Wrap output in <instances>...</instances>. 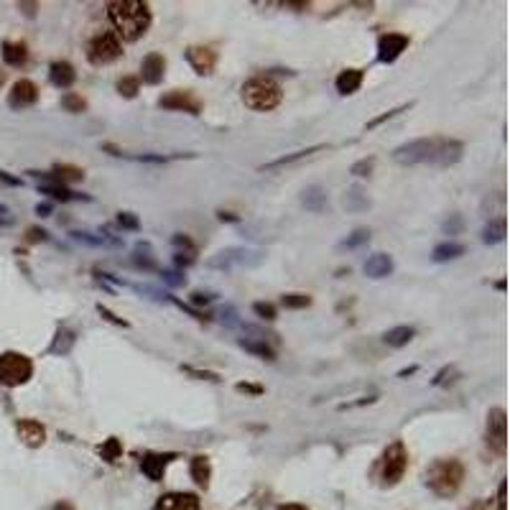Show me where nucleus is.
<instances>
[{
    "instance_id": "obj_2",
    "label": "nucleus",
    "mask_w": 510,
    "mask_h": 510,
    "mask_svg": "<svg viewBox=\"0 0 510 510\" xmlns=\"http://www.w3.org/2000/svg\"><path fill=\"white\" fill-rule=\"evenodd\" d=\"M108 18L120 41H138L151 28V8L140 0H115L108 3Z\"/></svg>"
},
{
    "instance_id": "obj_45",
    "label": "nucleus",
    "mask_w": 510,
    "mask_h": 510,
    "mask_svg": "<svg viewBox=\"0 0 510 510\" xmlns=\"http://www.w3.org/2000/svg\"><path fill=\"white\" fill-rule=\"evenodd\" d=\"M118 225L123 230H140V220L133 212H118Z\"/></svg>"
},
{
    "instance_id": "obj_37",
    "label": "nucleus",
    "mask_w": 510,
    "mask_h": 510,
    "mask_svg": "<svg viewBox=\"0 0 510 510\" xmlns=\"http://www.w3.org/2000/svg\"><path fill=\"white\" fill-rule=\"evenodd\" d=\"M368 242H370V230L357 227L352 235H347V240H342V245H339V248L355 250V248H360V245H368Z\"/></svg>"
},
{
    "instance_id": "obj_36",
    "label": "nucleus",
    "mask_w": 510,
    "mask_h": 510,
    "mask_svg": "<svg viewBox=\"0 0 510 510\" xmlns=\"http://www.w3.org/2000/svg\"><path fill=\"white\" fill-rule=\"evenodd\" d=\"M115 87H118V92H120L123 97L133 100V97L138 95V89H140V79H138V76H120Z\"/></svg>"
},
{
    "instance_id": "obj_18",
    "label": "nucleus",
    "mask_w": 510,
    "mask_h": 510,
    "mask_svg": "<svg viewBox=\"0 0 510 510\" xmlns=\"http://www.w3.org/2000/svg\"><path fill=\"white\" fill-rule=\"evenodd\" d=\"M38 191H41V194H46L49 199H54V202H92V197H87V194H79V191L67 189V186L57 184V181H46V184L38 186Z\"/></svg>"
},
{
    "instance_id": "obj_22",
    "label": "nucleus",
    "mask_w": 510,
    "mask_h": 510,
    "mask_svg": "<svg viewBox=\"0 0 510 510\" xmlns=\"http://www.w3.org/2000/svg\"><path fill=\"white\" fill-rule=\"evenodd\" d=\"M319 151H327L324 143H319V146H312V148H301V151H293V153H288V156H280V159H276V161H268V164L261 166V171H276V169H283V166H288V164L309 159V156H314V153H319Z\"/></svg>"
},
{
    "instance_id": "obj_16",
    "label": "nucleus",
    "mask_w": 510,
    "mask_h": 510,
    "mask_svg": "<svg viewBox=\"0 0 510 510\" xmlns=\"http://www.w3.org/2000/svg\"><path fill=\"white\" fill-rule=\"evenodd\" d=\"M164 74H166V59H164V54H159V51L148 54V57L140 62V76L138 79H143V82L151 84V87H156V84L164 82Z\"/></svg>"
},
{
    "instance_id": "obj_40",
    "label": "nucleus",
    "mask_w": 510,
    "mask_h": 510,
    "mask_svg": "<svg viewBox=\"0 0 510 510\" xmlns=\"http://www.w3.org/2000/svg\"><path fill=\"white\" fill-rule=\"evenodd\" d=\"M62 108L67 110V113H82V110L87 108V102L76 95V92H67V95L62 97Z\"/></svg>"
},
{
    "instance_id": "obj_31",
    "label": "nucleus",
    "mask_w": 510,
    "mask_h": 510,
    "mask_svg": "<svg viewBox=\"0 0 510 510\" xmlns=\"http://www.w3.org/2000/svg\"><path fill=\"white\" fill-rule=\"evenodd\" d=\"M74 342H76L74 332L67 329V327H59L57 337H54V342H51L49 352H51V355H69L72 347H74Z\"/></svg>"
},
{
    "instance_id": "obj_5",
    "label": "nucleus",
    "mask_w": 510,
    "mask_h": 510,
    "mask_svg": "<svg viewBox=\"0 0 510 510\" xmlns=\"http://www.w3.org/2000/svg\"><path fill=\"white\" fill-rule=\"evenodd\" d=\"M33 378V363L31 357H26L23 352H3L0 355V382L8 388H18L23 382Z\"/></svg>"
},
{
    "instance_id": "obj_34",
    "label": "nucleus",
    "mask_w": 510,
    "mask_h": 510,
    "mask_svg": "<svg viewBox=\"0 0 510 510\" xmlns=\"http://www.w3.org/2000/svg\"><path fill=\"white\" fill-rule=\"evenodd\" d=\"M133 263L138 268H143V271H156V258L151 255V248H148L146 242H140L138 248L133 250Z\"/></svg>"
},
{
    "instance_id": "obj_19",
    "label": "nucleus",
    "mask_w": 510,
    "mask_h": 510,
    "mask_svg": "<svg viewBox=\"0 0 510 510\" xmlns=\"http://www.w3.org/2000/svg\"><path fill=\"white\" fill-rule=\"evenodd\" d=\"M49 79H51V84H54V87L69 89L72 84L76 82V72H74V67H72L69 62L59 59V62H51V67H49Z\"/></svg>"
},
{
    "instance_id": "obj_12",
    "label": "nucleus",
    "mask_w": 510,
    "mask_h": 510,
    "mask_svg": "<svg viewBox=\"0 0 510 510\" xmlns=\"http://www.w3.org/2000/svg\"><path fill=\"white\" fill-rule=\"evenodd\" d=\"M176 457H178L176 452H146V454H140V462H138L140 472H143L151 482H161V480H164L166 467L171 465Z\"/></svg>"
},
{
    "instance_id": "obj_21",
    "label": "nucleus",
    "mask_w": 510,
    "mask_h": 510,
    "mask_svg": "<svg viewBox=\"0 0 510 510\" xmlns=\"http://www.w3.org/2000/svg\"><path fill=\"white\" fill-rule=\"evenodd\" d=\"M393 273V258L388 253H375L365 261V276L368 278H388Z\"/></svg>"
},
{
    "instance_id": "obj_9",
    "label": "nucleus",
    "mask_w": 510,
    "mask_h": 510,
    "mask_svg": "<svg viewBox=\"0 0 510 510\" xmlns=\"http://www.w3.org/2000/svg\"><path fill=\"white\" fill-rule=\"evenodd\" d=\"M159 108L174 110V113H186V115H202V100L189 89H174L159 97Z\"/></svg>"
},
{
    "instance_id": "obj_60",
    "label": "nucleus",
    "mask_w": 510,
    "mask_h": 510,
    "mask_svg": "<svg viewBox=\"0 0 510 510\" xmlns=\"http://www.w3.org/2000/svg\"><path fill=\"white\" fill-rule=\"evenodd\" d=\"M102 151H110V153H113V156H118V159H120V156H123V151H120V148H118V146H113V143H105V146H102Z\"/></svg>"
},
{
    "instance_id": "obj_49",
    "label": "nucleus",
    "mask_w": 510,
    "mask_h": 510,
    "mask_svg": "<svg viewBox=\"0 0 510 510\" xmlns=\"http://www.w3.org/2000/svg\"><path fill=\"white\" fill-rule=\"evenodd\" d=\"M235 390H237V393H248V395H255V398H258V395H263V393H266V388H263V385H255V382H237V385H235Z\"/></svg>"
},
{
    "instance_id": "obj_62",
    "label": "nucleus",
    "mask_w": 510,
    "mask_h": 510,
    "mask_svg": "<svg viewBox=\"0 0 510 510\" xmlns=\"http://www.w3.org/2000/svg\"><path fill=\"white\" fill-rule=\"evenodd\" d=\"M54 510H74V505H72L69 500H62V503L54 505Z\"/></svg>"
},
{
    "instance_id": "obj_55",
    "label": "nucleus",
    "mask_w": 510,
    "mask_h": 510,
    "mask_svg": "<svg viewBox=\"0 0 510 510\" xmlns=\"http://www.w3.org/2000/svg\"><path fill=\"white\" fill-rule=\"evenodd\" d=\"M0 181H3V184H8V186H21V184H23L18 176H11L8 171H0Z\"/></svg>"
},
{
    "instance_id": "obj_43",
    "label": "nucleus",
    "mask_w": 510,
    "mask_h": 510,
    "mask_svg": "<svg viewBox=\"0 0 510 510\" xmlns=\"http://www.w3.org/2000/svg\"><path fill=\"white\" fill-rule=\"evenodd\" d=\"M253 312L258 314L261 319H266V322H273L276 314H278V312H276V306L268 304V301H255V304H253Z\"/></svg>"
},
{
    "instance_id": "obj_17",
    "label": "nucleus",
    "mask_w": 510,
    "mask_h": 510,
    "mask_svg": "<svg viewBox=\"0 0 510 510\" xmlns=\"http://www.w3.org/2000/svg\"><path fill=\"white\" fill-rule=\"evenodd\" d=\"M16 431H18V439L23 441L26 446H31V449H38V446L46 441V429L33 419L16 421Z\"/></svg>"
},
{
    "instance_id": "obj_52",
    "label": "nucleus",
    "mask_w": 510,
    "mask_h": 510,
    "mask_svg": "<svg viewBox=\"0 0 510 510\" xmlns=\"http://www.w3.org/2000/svg\"><path fill=\"white\" fill-rule=\"evenodd\" d=\"M16 225V215L8 210L6 204H0V227H13Z\"/></svg>"
},
{
    "instance_id": "obj_26",
    "label": "nucleus",
    "mask_w": 510,
    "mask_h": 510,
    "mask_svg": "<svg viewBox=\"0 0 510 510\" xmlns=\"http://www.w3.org/2000/svg\"><path fill=\"white\" fill-rule=\"evenodd\" d=\"M465 245L462 242H454V240H444L439 242L436 248H434L431 253V261L434 263H446V261H457V258H462L465 255Z\"/></svg>"
},
{
    "instance_id": "obj_1",
    "label": "nucleus",
    "mask_w": 510,
    "mask_h": 510,
    "mask_svg": "<svg viewBox=\"0 0 510 510\" xmlns=\"http://www.w3.org/2000/svg\"><path fill=\"white\" fill-rule=\"evenodd\" d=\"M390 156H393L395 164L401 166L429 164L436 166V169H449V166L462 161L465 143L457 138H446V135H429V138L408 140V143L395 148Z\"/></svg>"
},
{
    "instance_id": "obj_64",
    "label": "nucleus",
    "mask_w": 510,
    "mask_h": 510,
    "mask_svg": "<svg viewBox=\"0 0 510 510\" xmlns=\"http://www.w3.org/2000/svg\"><path fill=\"white\" fill-rule=\"evenodd\" d=\"M416 370H419V368H416V365H414V368H406V370H401V373H398V378H406V375H414Z\"/></svg>"
},
{
    "instance_id": "obj_35",
    "label": "nucleus",
    "mask_w": 510,
    "mask_h": 510,
    "mask_svg": "<svg viewBox=\"0 0 510 510\" xmlns=\"http://www.w3.org/2000/svg\"><path fill=\"white\" fill-rule=\"evenodd\" d=\"M280 306H286V309H306V306H312V296L309 293H283L280 296Z\"/></svg>"
},
{
    "instance_id": "obj_41",
    "label": "nucleus",
    "mask_w": 510,
    "mask_h": 510,
    "mask_svg": "<svg viewBox=\"0 0 510 510\" xmlns=\"http://www.w3.org/2000/svg\"><path fill=\"white\" fill-rule=\"evenodd\" d=\"M373 169H375V159L370 156V159L355 161V164L350 166V174H352V176H370V174H373Z\"/></svg>"
},
{
    "instance_id": "obj_63",
    "label": "nucleus",
    "mask_w": 510,
    "mask_h": 510,
    "mask_svg": "<svg viewBox=\"0 0 510 510\" xmlns=\"http://www.w3.org/2000/svg\"><path fill=\"white\" fill-rule=\"evenodd\" d=\"M278 510H309V508H304V505H296V503H288V505H280Z\"/></svg>"
},
{
    "instance_id": "obj_58",
    "label": "nucleus",
    "mask_w": 510,
    "mask_h": 510,
    "mask_svg": "<svg viewBox=\"0 0 510 510\" xmlns=\"http://www.w3.org/2000/svg\"><path fill=\"white\" fill-rule=\"evenodd\" d=\"M217 217H220L222 222H240V217L232 215V212H217Z\"/></svg>"
},
{
    "instance_id": "obj_7",
    "label": "nucleus",
    "mask_w": 510,
    "mask_h": 510,
    "mask_svg": "<svg viewBox=\"0 0 510 510\" xmlns=\"http://www.w3.org/2000/svg\"><path fill=\"white\" fill-rule=\"evenodd\" d=\"M123 57V41L113 31L97 33L87 46V59L92 67H108Z\"/></svg>"
},
{
    "instance_id": "obj_20",
    "label": "nucleus",
    "mask_w": 510,
    "mask_h": 510,
    "mask_svg": "<svg viewBox=\"0 0 510 510\" xmlns=\"http://www.w3.org/2000/svg\"><path fill=\"white\" fill-rule=\"evenodd\" d=\"M266 337H271V334H263V332H261L258 337H242L240 339V347L245 352H250V355L261 357V360H268V363H273V360H276V350L266 342Z\"/></svg>"
},
{
    "instance_id": "obj_54",
    "label": "nucleus",
    "mask_w": 510,
    "mask_h": 510,
    "mask_svg": "<svg viewBox=\"0 0 510 510\" xmlns=\"http://www.w3.org/2000/svg\"><path fill=\"white\" fill-rule=\"evenodd\" d=\"M44 240H49V232H46V230L28 227V242H44Z\"/></svg>"
},
{
    "instance_id": "obj_28",
    "label": "nucleus",
    "mask_w": 510,
    "mask_h": 510,
    "mask_svg": "<svg viewBox=\"0 0 510 510\" xmlns=\"http://www.w3.org/2000/svg\"><path fill=\"white\" fill-rule=\"evenodd\" d=\"M505 235H508V222H505V217H495V220H490V222L482 227V242L484 245L503 242Z\"/></svg>"
},
{
    "instance_id": "obj_56",
    "label": "nucleus",
    "mask_w": 510,
    "mask_h": 510,
    "mask_svg": "<svg viewBox=\"0 0 510 510\" xmlns=\"http://www.w3.org/2000/svg\"><path fill=\"white\" fill-rule=\"evenodd\" d=\"M505 487H508V484H505V480L497 484V510H508V508H505Z\"/></svg>"
},
{
    "instance_id": "obj_30",
    "label": "nucleus",
    "mask_w": 510,
    "mask_h": 510,
    "mask_svg": "<svg viewBox=\"0 0 510 510\" xmlns=\"http://www.w3.org/2000/svg\"><path fill=\"white\" fill-rule=\"evenodd\" d=\"M51 178L57 181V184H67V181H82L84 178V169L79 166H72V164H54L51 169Z\"/></svg>"
},
{
    "instance_id": "obj_13",
    "label": "nucleus",
    "mask_w": 510,
    "mask_h": 510,
    "mask_svg": "<svg viewBox=\"0 0 510 510\" xmlns=\"http://www.w3.org/2000/svg\"><path fill=\"white\" fill-rule=\"evenodd\" d=\"M38 102V87L31 79H18L8 92V108L11 110H26Z\"/></svg>"
},
{
    "instance_id": "obj_15",
    "label": "nucleus",
    "mask_w": 510,
    "mask_h": 510,
    "mask_svg": "<svg viewBox=\"0 0 510 510\" xmlns=\"http://www.w3.org/2000/svg\"><path fill=\"white\" fill-rule=\"evenodd\" d=\"M153 510H202V503L191 492H166L156 500Z\"/></svg>"
},
{
    "instance_id": "obj_32",
    "label": "nucleus",
    "mask_w": 510,
    "mask_h": 510,
    "mask_svg": "<svg viewBox=\"0 0 510 510\" xmlns=\"http://www.w3.org/2000/svg\"><path fill=\"white\" fill-rule=\"evenodd\" d=\"M342 204H344V210H347V212H363V210H368V207H370V199H368V194H365L363 189L352 186V189L344 191Z\"/></svg>"
},
{
    "instance_id": "obj_29",
    "label": "nucleus",
    "mask_w": 510,
    "mask_h": 510,
    "mask_svg": "<svg viewBox=\"0 0 510 510\" xmlns=\"http://www.w3.org/2000/svg\"><path fill=\"white\" fill-rule=\"evenodd\" d=\"M416 337V329L408 324H401V327H393V329H388L385 334H382V342L388 344V347H403V344H408L411 339Z\"/></svg>"
},
{
    "instance_id": "obj_61",
    "label": "nucleus",
    "mask_w": 510,
    "mask_h": 510,
    "mask_svg": "<svg viewBox=\"0 0 510 510\" xmlns=\"http://www.w3.org/2000/svg\"><path fill=\"white\" fill-rule=\"evenodd\" d=\"M467 510H490V508H487V503H484V500H475V503H472Z\"/></svg>"
},
{
    "instance_id": "obj_25",
    "label": "nucleus",
    "mask_w": 510,
    "mask_h": 510,
    "mask_svg": "<svg viewBox=\"0 0 510 510\" xmlns=\"http://www.w3.org/2000/svg\"><path fill=\"white\" fill-rule=\"evenodd\" d=\"M301 204H304L309 212H314V215H322V212L327 210V191L319 184L306 186V189L301 191Z\"/></svg>"
},
{
    "instance_id": "obj_46",
    "label": "nucleus",
    "mask_w": 510,
    "mask_h": 510,
    "mask_svg": "<svg viewBox=\"0 0 510 510\" xmlns=\"http://www.w3.org/2000/svg\"><path fill=\"white\" fill-rule=\"evenodd\" d=\"M97 314H100V317H102V319H108L110 324H115V327H130V324H128V322H125V319H120V317H115V314H113V312H110L108 306H102V304H97Z\"/></svg>"
},
{
    "instance_id": "obj_42",
    "label": "nucleus",
    "mask_w": 510,
    "mask_h": 510,
    "mask_svg": "<svg viewBox=\"0 0 510 510\" xmlns=\"http://www.w3.org/2000/svg\"><path fill=\"white\" fill-rule=\"evenodd\" d=\"M171 242L178 248V253H189V255H197V245H194V240H191L189 235H181V232H176V235L171 237Z\"/></svg>"
},
{
    "instance_id": "obj_6",
    "label": "nucleus",
    "mask_w": 510,
    "mask_h": 510,
    "mask_svg": "<svg viewBox=\"0 0 510 510\" xmlns=\"http://www.w3.org/2000/svg\"><path fill=\"white\" fill-rule=\"evenodd\" d=\"M408 470V449L403 441H393V444H388V449L382 452L380 457V480L382 484H388V487H393V484H398L403 480V475H406Z\"/></svg>"
},
{
    "instance_id": "obj_14",
    "label": "nucleus",
    "mask_w": 510,
    "mask_h": 510,
    "mask_svg": "<svg viewBox=\"0 0 510 510\" xmlns=\"http://www.w3.org/2000/svg\"><path fill=\"white\" fill-rule=\"evenodd\" d=\"M186 62H189V67L197 74H212L217 67V51L212 49V46H189V49L184 51Z\"/></svg>"
},
{
    "instance_id": "obj_39",
    "label": "nucleus",
    "mask_w": 510,
    "mask_h": 510,
    "mask_svg": "<svg viewBox=\"0 0 510 510\" xmlns=\"http://www.w3.org/2000/svg\"><path fill=\"white\" fill-rule=\"evenodd\" d=\"M408 108H411V102H403V105H398V108H393V110H388V113L378 115V118H373V120H370L368 125H365V130H373V128L382 125V123H385V120H390V118H395V115L406 113Z\"/></svg>"
},
{
    "instance_id": "obj_3",
    "label": "nucleus",
    "mask_w": 510,
    "mask_h": 510,
    "mask_svg": "<svg viewBox=\"0 0 510 510\" xmlns=\"http://www.w3.org/2000/svg\"><path fill=\"white\" fill-rule=\"evenodd\" d=\"M465 482V465L454 457L436 459L426 470V487L436 497H454Z\"/></svg>"
},
{
    "instance_id": "obj_24",
    "label": "nucleus",
    "mask_w": 510,
    "mask_h": 510,
    "mask_svg": "<svg viewBox=\"0 0 510 510\" xmlns=\"http://www.w3.org/2000/svg\"><path fill=\"white\" fill-rule=\"evenodd\" d=\"M0 54H3V62L8 67H26V62H28V46L23 41H3Z\"/></svg>"
},
{
    "instance_id": "obj_50",
    "label": "nucleus",
    "mask_w": 510,
    "mask_h": 510,
    "mask_svg": "<svg viewBox=\"0 0 510 510\" xmlns=\"http://www.w3.org/2000/svg\"><path fill=\"white\" fill-rule=\"evenodd\" d=\"M120 159H133L140 164H166L169 156H151V153H143V156H120Z\"/></svg>"
},
{
    "instance_id": "obj_44",
    "label": "nucleus",
    "mask_w": 510,
    "mask_h": 510,
    "mask_svg": "<svg viewBox=\"0 0 510 510\" xmlns=\"http://www.w3.org/2000/svg\"><path fill=\"white\" fill-rule=\"evenodd\" d=\"M217 299V293H210V291H194L189 296V301H191V309H197V306H207V304H212V301Z\"/></svg>"
},
{
    "instance_id": "obj_33",
    "label": "nucleus",
    "mask_w": 510,
    "mask_h": 510,
    "mask_svg": "<svg viewBox=\"0 0 510 510\" xmlns=\"http://www.w3.org/2000/svg\"><path fill=\"white\" fill-rule=\"evenodd\" d=\"M97 452H100V457L105 459L108 465H115V462L123 457V444H120V439L110 436L108 441H102V446L97 449Z\"/></svg>"
},
{
    "instance_id": "obj_47",
    "label": "nucleus",
    "mask_w": 510,
    "mask_h": 510,
    "mask_svg": "<svg viewBox=\"0 0 510 510\" xmlns=\"http://www.w3.org/2000/svg\"><path fill=\"white\" fill-rule=\"evenodd\" d=\"M181 370H184V373H189V375H194V378H199V380H212V382H217L220 380V375H217V373H210V370H197V368H189V365H181Z\"/></svg>"
},
{
    "instance_id": "obj_57",
    "label": "nucleus",
    "mask_w": 510,
    "mask_h": 510,
    "mask_svg": "<svg viewBox=\"0 0 510 510\" xmlns=\"http://www.w3.org/2000/svg\"><path fill=\"white\" fill-rule=\"evenodd\" d=\"M446 375H454V368H444V370H439L436 373V378L431 380V385H441V382L446 380Z\"/></svg>"
},
{
    "instance_id": "obj_38",
    "label": "nucleus",
    "mask_w": 510,
    "mask_h": 510,
    "mask_svg": "<svg viewBox=\"0 0 510 510\" xmlns=\"http://www.w3.org/2000/svg\"><path fill=\"white\" fill-rule=\"evenodd\" d=\"M462 230H465V220H462V215H449L444 222H441V232L449 235V237L459 235Z\"/></svg>"
},
{
    "instance_id": "obj_51",
    "label": "nucleus",
    "mask_w": 510,
    "mask_h": 510,
    "mask_svg": "<svg viewBox=\"0 0 510 510\" xmlns=\"http://www.w3.org/2000/svg\"><path fill=\"white\" fill-rule=\"evenodd\" d=\"M217 317H220V322H222V324H227V327H235L237 324V312L232 309V306H225V309L217 314Z\"/></svg>"
},
{
    "instance_id": "obj_11",
    "label": "nucleus",
    "mask_w": 510,
    "mask_h": 510,
    "mask_svg": "<svg viewBox=\"0 0 510 510\" xmlns=\"http://www.w3.org/2000/svg\"><path fill=\"white\" fill-rule=\"evenodd\" d=\"M411 38L406 33H382L378 38V62L380 64H393L401 59V54L408 49Z\"/></svg>"
},
{
    "instance_id": "obj_10",
    "label": "nucleus",
    "mask_w": 510,
    "mask_h": 510,
    "mask_svg": "<svg viewBox=\"0 0 510 510\" xmlns=\"http://www.w3.org/2000/svg\"><path fill=\"white\" fill-rule=\"evenodd\" d=\"M505 426H508V419H505L503 408H490V414H487V444L500 457L505 454V439H508Z\"/></svg>"
},
{
    "instance_id": "obj_48",
    "label": "nucleus",
    "mask_w": 510,
    "mask_h": 510,
    "mask_svg": "<svg viewBox=\"0 0 510 510\" xmlns=\"http://www.w3.org/2000/svg\"><path fill=\"white\" fill-rule=\"evenodd\" d=\"M161 280L169 283V286H184L186 276H181L178 271H164V273H161Z\"/></svg>"
},
{
    "instance_id": "obj_4",
    "label": "nucleus",
    "mask_w": 510,
    "mask_h": 510,
    "mask_svg": "<svg viewBox=\"0 0 510 510\" xmlns=\"http://www.w3.org/2000/svg\"><path fill=\"white\" fill-rule=\"evenodd\" d=\"M283 100V92H280V84L271 76H253L248 82L242 84V102L248 105L250 110H258V113H268L280 105Z\"/></svg>"
},
{
    "instance_id": "obj_59",
    "label": "nucleus",
    "mask_w": 510,
    "mask_h": 510,
    "mask_svg": "<svg viewBox=\"0 0 510 510\" xmlns=\"http://www.w3.org/2000/svg\"><path fill=\"white\" fill-rule=\"evenodd\" d=\"M36 215H41V217H49V215H51V204H49V202H41V204H36Z\"/></svg>"
},
{
    "instance_id": "obj_23",
    "label": "nucleus",
    "mask_w": 510,
    "mask_h": 510,
    "mask_svg": "<svg viewBox=\"0 0 510 510\" xmlns=\"http://www.w3.org/2000/svg\"><path fill=\"white\" fill-rule=\"evenodd\" d=\"M363 79H365V72L363 69H344L337 74L334 79V87H337L339 95H355L357 89L363 87Z\"/></svg>"
},
{
    "instance_id": "obj_8",
    "label": "nucleus",
    "mask_w": 510,
    "mask_h": 510,
    "mask_svg": "<svg viewBox=\"0 0 510 510\" xmlns=\"http://www.w3.org/2000/svg\"><path fill=\"white\" fill-rule=\"evenodd\" d=\"M266 255L258 253V250H245V248H227L220 250L217 255H212L207 261V268L212 271H232L235 266H245V268H255L261 266Z\"/></svg>"
},
{
    "instance_id": "obj_27",
    "label": "nucleus",
    "mask_w": 510,
    "mask_h": 510,
    "mask_svg": "<svg viewBox=\"0 0 510 510\" xmlns=\"http://www.w3.org/2000/svg\"><path fill=\"white\" fill-rule=\"evenodd\" d=\"M189 470H191V480L199 484V487H210V477H212V467H210V459L197 454V457H191L189 462Z\"/></svg>"
},
{
    "instance_id": "obj_53",
    "label": "nucleus",
    "mask_w": 510,
    "mask_h": 510,
    "mask_svg": "<svg viewBox=\"0 0 510 510\" xmlns=\"http://www.w3.org/2000/svg\"><path fill=\"white\" fill-rule=\"evenodd\" d=\"M194 261H197V255H189V253H176V255H174V263H176L178 268H189Z\"/></svg>"
}]
</instances>
